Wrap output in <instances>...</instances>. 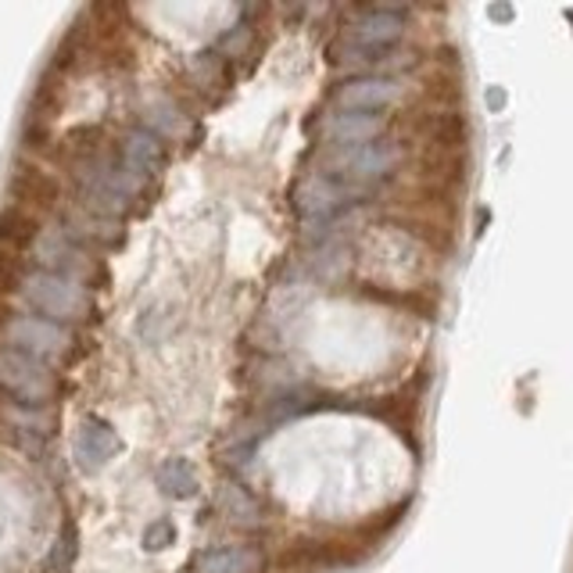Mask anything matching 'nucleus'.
Here are the masks:
<instances>
[{
    "instance_id": "1",
    "label": "nucleus",
    "mask_w": 573,
    "mask_h": 573,
    "mask_svg": "<svg viewBox=\"0 0 573 573\" xmlns=\"http://www.w3.org/2000/svg\"><path fill=\"white\" fill-rule=\"evenodd\" d=\"M395 162H398V148H391V144H381V140L348 144V148H334L326 154L323 176L348 183V187L370 190L384 173H391Z\"/></svg>"
},
{
    "instance_id": "2",
    "label": "nucleus",
    "mask_w": 573,
    "mask_h": 573,
    "mask_svg": "<svg viewBox=\"0 0 573 573\" xmlns=\"http://www.w3.org/2000/svg\"><path fill=\"white\" fill-rule=\"evenodd\" d=\"M8 194H11V204H22L36 215L43 212H54L58 201H61V183L47 173L43 165L36 162H18L15 173L8 179Z\"/></svg>"
},
{
    "instance_id": "3",
    "label": "nucleus",
    "mask_w": 573,
    "mask_h": 573,
    "mask_svg": "<svg viewBox=\"0 0 573 573\" xmlns=\"http://www.w3.org/2000/svg\"><path fill=\"white\" fill-rule=\"evenodd\" d=\"M26 290H29L36 309L54 315V320H79V315L87 312V295H83V287L68 284V279H61L54 273L33 276Z\"/></svg>"
},
{
    "instance_id": "4",
    "label": "nucleus",
    "mask_w": 573,
    "mask_h": 573,
    "mask_svg": "<svg viewBox=\"0 0 573 573\" xmlns=\"http://www.w3.org/2000/svg\"><path fill=\"white\" fill-rule=\"evenodd\" d=\"M0 387L29 401H40L51 391V376L40 362L18 348H0Z\"/></svg>"
},
{
    "instance_id": "5",
    "label": "nucleus",
    "mask_w": 573,
    "mask_h": 573,
    "mask_svg": "<svg viewBox=\"0 0 573 573\" xmlns=\"http://www.w3.org/2000/svg\"><path fill=\"white\" fill-rule=\"evenodd\" d=\"M406 33V11L401 8H373L351 22L345 40L359 47H373V51H391V43Z\"/></svg>"
},
{
    "instance_id": "6",
    "label": "nucleus",
    "mask_w": 573,
    "mask_h": 573,
    "mask_svg": "<svg viewBox=\"0 0 573 573\" xmlns=\"http://www.w3.org/2000/svg\"><path fill=\"white\" fill-rule=\"evenodd\" d=\"M401 97V83L398 79H351L337 90V108H345L351 115H365V112H381V108L395 104Z\"/></svg>"
},
{
    "instance_id": "7",
    "label": "nucleus",
    "mask_w": 573,
    "mask_h": 573,
    "mask_svg": "<svg viewBox=\"0 0 573 573\" xmlns=\"http://www.w3.org/2000/svg\"><path fill=\"white\" fill-rule=\"evenodd\" d=\"M11 348H18V351H26V356H54V351H61L68 345V334L61 331V326L54 323H43V320H36V315H22V320L11 323Z\"/></svg>"
},
{
    "instance_id": "8",
    "label": "nucleus",
    "mask_w": 573,
    "mask_h": 573,
    "mask_svg": "<svg viewBox=\"0 0 573 573\" xmlns=\"http://www.w3.org/2000/svg\"><path fill=\"white\" fill-rule=\"evenodd\" d=\"M40 234H43V223L36 212L22 209V204H4L0 209V248L22 254L40 240Z\"/></svg>"
},
{
    "instance_id": "9",
    "label": "nucleus",
    "mask_w": 573,
    "mask_h": 573,
    "mask_svg": "<svg viewBox=\"0 0 573 573\" xmlns=\"http://www.w3.org/2000/svg\"><path fill=\"white\" fill-rule=\"evenodd\" d=\"M331 140H334V148H348V144H370L376 140V133H381V119H373V115H337L331 122Z\"/></svg>"
},
{
    "instance_id": "10",
    "label": "nucleus",
    "mask_w": 573,
    "mask_h": 573,
    "mask_svg": "<svg viewBox=\"0 0 573 573\" xmlns=\"http://www.w3.org/2000/svg\"><path fill=\"white\" fill-rule=\"evenodd\" d=\"M115 452H119V437L112 434V426H104V423H90L76 441V456L87 462V466H101V462L112 459Z\"/></svg>"
},
{
    "instance_id": "11",
    "label": "nucleus",
    "mask_w": 573,
    "mask_h": 573,
    "mask_svg": "<svg viewBox=\"0 0 573 573\" xmlns=\"http://www.w3.org/2000/svg\"><path fill=\"white\" fill-rule=\"evenodd\" d=\"M259 556L248 548H219V552L201 556V573H254Z\"/></svg>"
},
{
    "instance_id": "12",
    "label": "nucleus",
    "mask_w": 573,
    "mask_h": 573,
    "mask_svg": "<svg viewBox=\"0 0 573 573\" xmlns=\"http://www.w3.org/2000/svg\"><path fill=\"white\" fill-rule=\"evenodd\" d=\"M18 290H26V262L22 254L0 248V298H11Z\"/></svg>"
},
{
    "instance_id": "13",
    "label": "nucleus",
    "mask_w": 573,
    "mask_h": 573,
    "mask_svg": "<svg viewBox=\"0 0 573 573\" xmlns=\"http://www.w3.org/2000/svg\"><path fill=\"white\" fill-rule=\"evenodd\" d=\"M158 484H162L169 495H194L198 477H194V470L187 462H165V466L158 470Z\"/></svg>"
},
{
    "instance_id": "14",
    "label": "nucleus",
    "mask_w": 573,
    "mask_h": 573,
    "mask_svg": "<svg viewBox=\"0 0 573 573\" xmlns=\"http://www.w3.org/2000/svg\"><path fill=\"white\" fill-rule=\"evenodd\" d=\"M158 158H162V151H158L154 137H148V133H133L126 144V162L133 169H151V162L158 165Z\"/></svg>"
},
{
    "instance_id": "15",
    "label": "nucleus",
    "mask_w": 573,
    "mask_h": 573,
    "mask_svg": "<svg viewBox=\"0 0 573 573\" xmlns=\"http://www.w3.org/2000/svg\"><path fill=\"white\" fill-rule=\"evenodd\" d=\"M15 320H18V315H15V309H11V301L0 298V334H8Z\"/></svg>"
},
{
    "instance_id": "16",
    "label": "nucleus",
    "mask_w": 573,
    "mask_h": 573,
    "mask_svg": "<svg viewBox=\"0 0 573 573\" xmlns=\"http://www.w3.org/2000/svg\"><path fill=\"white\" fill-rule=\"evenodd\" d=\"M487 104H491V108H502L506 104V97H502V90H487Z\"/></svg>"
},
{
    "instance_id": "17",
    "label": "nucleus",
    "mask_w": 573,
    "mask_h": 573,
    "mask_svg": "<svg viewBox=\"0 0 573 573\" xmlns=\"http://www.w3.org/2000/svg\"><path fill=\"white\" fill-rule=\"evenodd\" d=\"M491 15L495 18H509V15H513V8H491Z\"/></svg>"
}]
</instances>
